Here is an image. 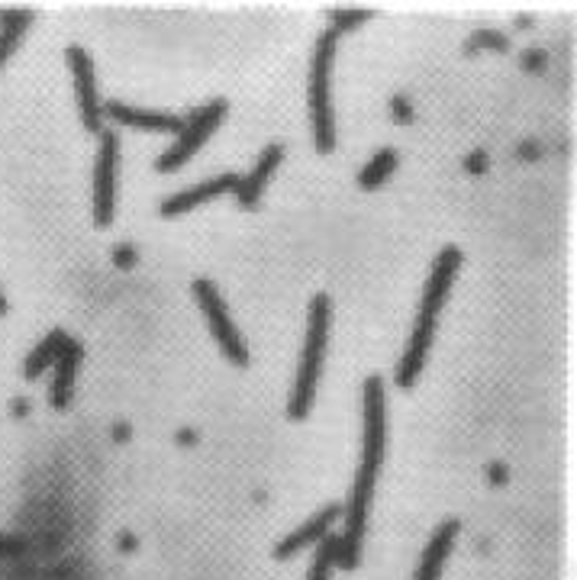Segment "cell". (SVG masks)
I'll return each mask as SVG.
<instances>
[{"label":"cell","mask_w":577,"mask_h":580,"mask_svg":"<svg viewBox=\"0 0 577 580\" xmlns=\"http://www.w3.org/2000/svg\"><path fill=\"white\" fill-rule=\"evenodd\" d=\"M33 13L29 10H0V65L13 56L20 36L26 33Z\"/></svg>","instance_id":"cell-16"},{"label":"cell","mask_w":577,"mask_h":580,"mask_svg":"<svg viewBox=\"0 0 577 580\" xmlns=\"http://www.w3.org/2000/svg\"><path fill=\"white\" fill-rule=\"evenodd\" d=\"M223 117H226V100H214V104L194 110V113L184 120V130L178 133V143L155 158V171H161V174L178 171V168H181V165L201 148V145L211 140V133L223 123Z\"/></svg>","instance_id":"cell-5"},{"label":"cell","mask_w":577,"mask_h":580,"mask_svg":"<svg viewBox=\"0 0 577 580\" xmlns=\"http://www.w3.org/2000/svg\"><path fill=\"white\" fill-rule=\"evenodd\" d=\"M390 110H394V117L400 120V123H410L413 120V107L407 104V97H390Z\"/></svg>","instance_id":"cell-23"},{"label":"cell","mask_w":577,"mask_h":580,"mask_svg":"<svg viewBox=\"0 0 577 580\" xmlns=\"http://www.w3.org/2000/svg\"><path fill=\"white\" fill-rule=\"evenodd\" d=\"M285 161V145H268L262 155H259V161H255V168L245 174V178H239V188H236V201L245 207V210H252L255 204H259V197H262V191H265V184H268V178L278 171V165Z\"/></svg>","instance_id":"cell-11"},{"label":"cell","mask_w":577,"mask_h":580,"mask_svg":"<svg viewBox=\"0 0 577 580\" xmlns=\"http://www.w3.org/2000/svg\"><path fill=\"white\" fill-rule=\"evenodd\" d=\"M7 313V300H3V290H0V316Z\"/></svg>","instance_id":"cell-31"},{"label":"cell","mask_w":577,"mask_h":580,"mask_svg":"<svg viewBox=\"0 0 577 580\" xmlns=\"http://www.w3.org/2000/svg\"><path fill=\"white\" fill-rule=\"evenodd\" d=\"M361 400H364L361 464L359 471H356L352 500H349V509H346V535H339V552H336V565L346 568V571H352L361 561V539H364L368 507H371L377 468H381L384 448H387V390H384V380L377 374H371L364 380Z\"/></svg>","instance_id":"cell-1"},{"label":"cell","mask_w":577,"mask_h":580,"mask_svg":"<svg viewBox=\"0 0 577 580\" xmlns=\"http://www.w3.org/2000/svg\"><path fill=\"white\" fill-rule=\"evenodd\" d=\"M65 346H69V336H65V329H52L29 355H26V362H23V374H26V380H36V377H43L46 371H49V364L59 362V355L65 352Z\"/></svg>","instance_id":"cell-15"},{"label":"cell","mask_w":577,"mask_h":580,"mask_svg":"<svg viewBox=\"0 0 577 580\" xmlns=\"http://www.w3.org/2000/svg\"><path fill=\"white\" fill-rule=\"evenodd\" d=\"M113 265H117V268H133V265H136V249H133L130 242L117 245V252H113Z\"/></svg>","instance_id":"cell-21"},{"label":"cell","mask_w":577,"mask_h":580,"mask_svg":"<svg viewBox=\"0 0 577 580\" xmlns=\"http://www.w3.org/2000/svg\"><path fill=\"white\" fill-rule=\"evenodd\" d=\"M371 16V10H333V33H349Z\"/></svg>","instance_id":"cell-20"},{"label":"cell","mask_w":577,"mask_h":580,"mask_svg":"<svg viewBox=\"0 0 577 580\" xmlns=\"http://www.w3.org/2000/svg\"><path fill=\"white\" fill-rule=\"evenodd\" d=\"M329 326H333V300L326 293H316L310 303V313H306V339H303V352H300L293 394L288 400V416L293 423L306 420L313 410L323 355H326V342H329Z\"/></svg>","instance_id":"cell-3"},{"label":"cell","mask_w":577,"mask_h":580,"mask_svg":"<svg viewBox=\"0 0 577 580\" xmlns=\"http://www.w3.org/2000/svg\"><path fill=\"white\" fill-rule=\"evenodd\" d=\"M236 188H239V174H217V178H207L204 184H194V188H188V191H181V194L161 201L158 214L168 219L178 217V214H188V210H194V207H201V204H207V201H214V197L236 194Z\"/></svg>","instance_id":"cell-9"},{"label":"cell","mask_w":577,"mask_h":580,"mask_svg":"<svg viewBox=\"0 0 577 580\" xmlns=\"http://www.w3.org/2000/svg\"><path fill=\"white\" fill-rule=\"evenodd\" d=\"M519 62H522L526 72H542V69H545V52H539V49H526Z\"/></svg>","instance_id":"cell-22"},{"label":"cell","mask_w":577,"mask_h":580,"mask_svg":"<svg viewBox=\"0 0 577 580\" xmlns=\"http://www.w3.org/2000/svg\"><path fill=\"white\" fill-rule=\"evenodd\" d=\"M465 168H468L471 174H481V171L488 168V152H481V148H478L474 155H468V158H465Z\"/></svg>","instance_id":"cell-24"},{"label":"cell","mask_w":577,"mask_h":580,"mask_svg":"<svg viewBox=\"0 0 577 580\" xmlns=\"http://www.w3.org/2000/svg\"><path fill=\"white\" fill-rule=\"evenodd\" d=\"M29 413V400H13V416H26Z\"/></svg>","instance_id":"cell-26"},{"label":"cell","mask_w":577,"mask_h":580,"mask_svg":"<svg viewBox=\"0 0 577 580\" xmlns=\"http://www.w3.org/2000/svg\"><path fill=\"white\" fill-rule=\"evenodd\" d=\"M104 113L113 120V123H127V126H136V130H148V133H181L184 130V120L171 117V113H158V110H140V107H130V104H107Z\"/></svg>","instance_id":"cell-12"},{"label":"cell","mask_w":577,"mask_h":580,"mask_svg":"<svg viewBox=\"0 0 577 580\" xmlns=\"http://www.w3.org/2000/svg\"><path fill=\"white\" fill-rule=\"evenodd\" d=\"M474 49L506 52V49H509V39H506L504 33H497V29H478V33H471V39H468V52H474Z\"/></svg>","instance_id":"cell-19"},{"label":"cell","mask_w":577,"mask_h":580,"mask_svg":"<svg viewBox=\"0 0 577 580\" xmlns=\"http://www.w3.org/2000/svg\"><path fill=\"white\" fill-rule=\"evenodd\" d=\"M336 552H339V539L336 535H326L320 545H316V558H313V568L306 580H329V571L336 565Z\"/></svg>","instance_id":"cell-18"},{"label":"cell","mask_w":577,"mask_h":580,"mask_svg":"<svg viewBox=\"0 0 577 580\" xmlns=\"http://www.w3.org/2000/svg\"><path fill=\"white\" fill-rule=\"evenodd\" d=\"M342 516V507L339 504H333V507H323L320 512H313L300 529H293L290 535L281 539V545L275 548V558H281V561H288L293 558L300 548H306V545H320L326 535H329V529H333V522Z\"/></svg>","instance_id":"cell-10"},{"label":"cell","mask_w":577,"mask_h":580,"mask_svg":"<svg viewBox=\"0 0 577 580\" xmlns=\"http://www.w3.org/2000/svg\"><path fill=\"white\" fill-rule=\"evenodd\" d=\"M113 438H117V442L130 438V423H117V430H113Z\"/></svg>","instance_id":"cell-27"},{"label":"cell","mask_w":577,"mask_h":580,"mask_svg":"<svg viewBox=\"0 0 577 580\" xmlns=\"http://www.w3.org/2000/svg\"><path fill=\"white\" fill-rule=\"evenodd\" d=\"M81 359H84L81 342L69 339L65 352H62V355H59V362H56V377H52V387H49V400H52V407H56V410H65V407H69V400H72L74 374H77V367H81Z\"/></svg>","instance_id":"cell-14"},{"label":"cell","mask_w":577,"mask_h":580,"mask_svg":"<svg viewBox=\"0 0 577 580\" xmlns=\"http://www.w3.org/2000/svg\"><path fill=\"white\" fill-rule=\"evenodd\" d=\"M117 161H120V140L110 130H100L97 140V165H94V222L110 226L113 204H117Z\"/></svg>","instance_id":"cell-7"},{"label":"cell","mask_w":577,"mask_h":580,"mask_svg":"<svg viewBox=\"0 0 577 580\" xmlns=\"http://www.w3.org/2000/svg\"><path fill=\"white\" fill-rule=\"evenodd\" d=\"M120 548H136V539H130V535H123V539H120Z\"/></svg>","instance_id":"cell-30"},{"label":"cell","mask_w":577,"mask_h":580,"mask_svg":"<svg viewBox=\"0 0 577 580\" xmlns=\"http://www.w3.org/2000/svg\"><path fill=\"white\" fill-rule=\"evenodd\" d=\"M461 268V249L458 245H445L438 255H435L433 275H430V285L423 293V303H420V316L413 323V333L407 339V349H404V359L397 364V387L410 390L426 364V355L433 349L435 323H438V313L445 306V297L452 290V281Z\"/></svg>","instance_id":"cell-2"},{"label":"cell","mask_w":577,"mask_h":580,"mask_svg":"<svg viewBox=\"0 0 577 580\" xmlns=\"http://www.w3.org/2000/svg\"><path fill=\"white\" fill-rule=\"evenodd\" d=\"M69 69L74 77V94H77V110H81V123L84 130L100 136V94H97V77H94V62L81 46H69L65 52Z\"/></svg>","instance_id":"cell-8"},{"label":"cell","mask_w":577,"mask_h":580,"mask_svg":"<svg viewBox=\"0 0 577 580\" xmlns=\"http://www.w3.org/2000/svg\"><path fill=\"white\" fill-rule=\"evenodd\" d=\"M488 478H491V484H497V487L506 484V478H509V474H506V464H491V468H488Z\"/></svg>","instance_id":"cell-25"},{"label":"cell","mask_w":577,"mask_h":580,"mask_svg":"<svg viewBox=\"0 0 577 580\" xmlns=\"http://www.w3.org/2000/svg\"><path fill=\"white\" fill-rule=\"evenodd\" d=\"M178 442H184V445H194V442H197V435H194V430H181V433H178Z\"/></svg>","instance_id":"cell-28"},{"label":"cell","mask_w":577,"mask_h":580,"mask_svg":"<svg viewBox=\"0 0 577 580\" xmlns=\"http://www.w3.org/2000/svg\"><path fill=\"white\" fill-rule=\"evenodd\" d=\"M333 59H336V33L326 29L316 39L313 69H310V117H313V143L320 155L336 148V117H333Z\"/></svg>","instance_id":"cell-4"},{"label":"cell","mask_w":577,"mask_h":580,"mask_svg":"<svg viewBox=\"0 0 577 580\" xmlns=\"http://www.w3.org/2000/svg\"><path fill=\"white\" fill-rule=\"evenodd\" d=\"M458 532H461V522H458V519H445V522L435 529L433 539H430V545H426V552H423V558H420V568H417L413 580L442 578L445 558H448V552H452V545H455Z\"/></svg>","instance_id":"cell-13"},{"label":"cell","mask_w":577,"mask_h":580,"mask_svg":"<svg viewBox=\"0 0 577 580\" xmlns=\"http://www.w3.org/2000/svg\"><path fill=\"white\" fill-rule=\"evenodd\" d=\"M194 297H197V303H201V310H204V316L211 323V333L219 342L223 355L232 364L245 367L249 364V349H245V342H242V336H239V329H236V323H232V316H229V310H226V303L219 297L217 285L207 281V278H197L194 281Z\"/></svg>","instance_id":"cell-6"},{"label":"cell","mask_w":577,"mask_h":580,"mask_svg":"<svg viewBox=\"0 0 577 580\" xmlns=\"http://www.w3.org/2000/svg\"><path fill=\"white\" fill-rule=\"evenodd\" d=\"M519 155H522V158H536L539 152H536V145L526 143V145H522V148H519Z\"/></svg>","instance_id":"cell-29"},{"label":"cell","mask_w":577,"mask_h":580,"mask_svg":"<svg viewBox=\"0 0 577 580\" xmlns=\"http://www.w3.org/2000/svg\"><path fill=\"white\" fill-rule=\"evenodd\" d=\"M397 168V152L394 148H381L364 168L359 171V188L361 191H377Z\"/></svg>","instance_id":"cell-17"}]
</instances>
